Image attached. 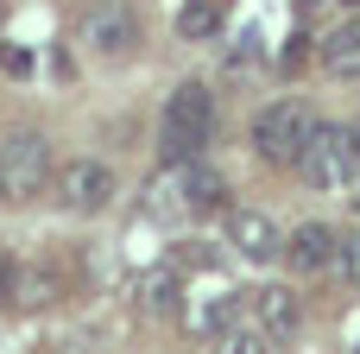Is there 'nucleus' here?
<instances>
[{
    "instance_id": "1",
    "label": "nucleus",
    "mask_w": 360,
    "mask_h": 354,
    "mask_svg": "<svg viewBox=\"0 0 360 354\" xmlns=\"http://www.w3.org/2000/svg\"><path fill=\"white\" fill-rule=\"evenodd\" d=\"M146 209L158 222H202V215L228 209V177L215 165H202V158H171V171L152 184Z\"/></svg>"
},
{
    "instance_id": "2",
    "label": "nucleus",
    "mask_w": 360,
    "mask_h": 354,
    "mask_svg": "<svg viewBox=\"0 0 360 354\" xmlns=\"http://www.w3.org/2000/svg\"><path fill=\"white\" fill-rule=\"evenodd\" d=\"M209 139H215V95H209V82H177L165 95V120H158L165 158H202Z\"/></svg>"
},
{
    "instance_id": "3",
    "label": "nucleus",
    "mask_w": 360,
    "mask_h": 354,
    "mask_svg": "<svg viewBox=\"0 0 360 354\" xmlns=\"http://www.w3.org/2000/svg\"><path fill=\"white\" fill-rule=\"evenodd\" d=\"M297 177H304L310 190H354V184H360V127L316 120V133H310V146H304Z\"/></svg>"
},
{
    "instance_id": "4",
    "label": "nucleus",
    "mask_w": 360,
    "mask_h": 354,
    "mask_svg": "<svg viewBox=\"0 0 360 354\" xmlns=\"http://www.w3.org/2000/svg\"><path fill=\"white\" fill-rule=\"evenodd\" d=\"M310 133H316V114L304 108V101H266L259 114H253V152L266 158V165H278V171H297L304 165V146H310Z\"/></svg>"
},
{
    "instance_id": "5",
    "label": "nucleus",
    "mask_w": 360,
    "mask_h": 354,
    "mask_svg": "<svg viewBox=\"0 0 360 354\" xmlns=\"http://www.w3.org/2000/svg\"><path fill=\"white\" fill-rule=\"evenodd\" d=\"M76 44L95 57V63H127L139 51V13L120 6V0H95L82 19H76Z\"/></svg>"
},
{
    "instance_id": "6",
    "label": "nucleus",
    "mask_w": 360,
    "mask_h": 354,
    "mask_svg": "<svg viewBox=\"0 0 360 354\" xmlns=\"http://www.w3.org/2000/svg\"><path fill=\"white\" fill-rule=\"evenodd\" d=\"M51 139L44 133H13L0 146V196L6 203H32L44 184H51Z\"/></svg>"
},
{
    "instance_id": "7",
    "label": "nucleus",
    "mask_w": 360,
    "mask_h": 354,
    "mask_svg": "<svg viewBox=\"0 0 360 354\" xmlns=\"http://www.w3.org/2000/svg\"><path fill=\"white\" fill-rule=\"evenodd\" d=\"M177 317H184V329L196 336V342H215L228 323H240V291L228 285V279H196V285H184V304H177Z\"/></svg>"
},
{
    "instance_id": "8",
    "label": "nucleus",
    "mask_w": 360,
    "mask_h": 354,
    "mask_svg": "<svg viewBox=\"0 0 360 354\" xmlns=\"http://www.w3.org/2000/svg\"><path fill=\"white\" fill-rule=\"evenodd\" d=\"M221 234H228V247H234L247 266H278V260H285V228H278L266 209H228V215H221Z\"/></svg>"
},
{
    "instance_id": "9",
    "label": "nucleus",
    "mask_w": 360,
    "mask_h": 354,
    "mask_svg": "<svg viewBox=\"0 0 360 354\" xmlns=\"http://www.w3.org/2000/svg\"><path fill=\"white\" fill-rule=\"evenodd\" d=\"M57 196H63L70 215H101V209L114 203V171H108L101 158H70V165L57 171Z\"/></svg>"
},
{
    "instance_id": "10",
    "label": "nucleus",
    "mask_w": 360,
    "mask_h": 354,
    "mask_svg": "<svg viewBox=\"0 0 360 354\" xmlns=\"http://www.w3.org/2000/svg\"><path fill=\"white\" fill-rule=\"evenodd\" d=\"M285 266L291 272H342V234L329 222H304L285 234Z\"/></svg>"
},
{
    "instance_id": "11",
    "label": "nucleus",
    "mask_w": 360,
    "mask_h": 354,
    "mask_svg": "<svg viewBox=\"0 0 360 354\" xmlns=\"http://www.w3.org/2000/svg\"><path fill=\"white\" fill-rule=\"evenodd\" d=\"M316 63H323L329 76H342V82H360V13L335 19V25L323 32V44H316Z\"/></svg>"
},
{
    "instance_id": "12",
    "label": "nucleus",
    "mask_w": 360,
    "mask_h": 354,
    "mask_svg": "<svg viewBox=\"0 0 360 354\" xmlns=\"http://www.w3.org/2000/svg\"><path fill=\"white\" fill-rule=\"evenodd\" d=\"M247 304H253V323H259L272 342H278V336H297V323H304V304H297L291 285H259Z\"/></svg>"
},
{
    "instance_id": "13",
    "label": "nucleus",
    "mask_w": 360,
    "mask_h": 354,
    "mask_svg": "<svg viewBox=\"0 0 360 354\" xmlns=\"http://www.w3.org/2000/svg\"><path fill=\"white\" fill-rule=\"evenodd\" d=\"M133 304H139L146 317L177 310V304H184V279H177V266H146V272L133 279Z\"/></svg>"
},
{
    "instance_id": "14",
    "label": "nucleus",
    "mask_w": 360,
    "mask_h": 354,
    "mask_svg": "<svg viewBox=\"0 0 360 354\" xmlns=\"http://www.w3.org/2000/svg\"><path fill=\"white\" fill-rule=\"evenodd\" d=\"M221 13H228V0H190V6L177 13V32H184L190 44H202V38L221 32Z\"/></svg>"
},
{
    "instance_id": "15",
    "label": "nucleus",
    "mask_w": 360,
    "mask_h": 354,
    "mask_svg": "<svg viewBox=\"0 0 360 354\" xmlns=\"http://www.w3.org/2000/svg\"><path fill=\"white\" fill-rule=\"evenodd\" d=\"M209 354H272V336H266L259 323H247V317H240V323H228V329L209 342Z\"/></svg>"
},
{
    "instance_id": "16",
    "label": "nucleus",
    "mask_w": 360,
    "mask_h": 354,
    "mask_svg": "<svg viewBox=\"0 0 360 354\" xmlns=\"http://www.w3.org/2000/svg\"><path fill=\"white\" fill-rule=\"evenodd\" d=\"M0 291H6V260H0Z\"/></svg>"
},
{
    "instance_id": "17",
    "label": "nucleus",
    "mask_w": 360,
    "mask_h": 354,
    "mask_svg": "<svg viewBox=\"0 0 360 354\" xmlns=\"http://www.w3.org/2000/svg\"><path fill=\"white\" fill-rule=\"evenodd\" d=\"M354 127H360V120H354Z\"/></svg>"
}]
</instances>
